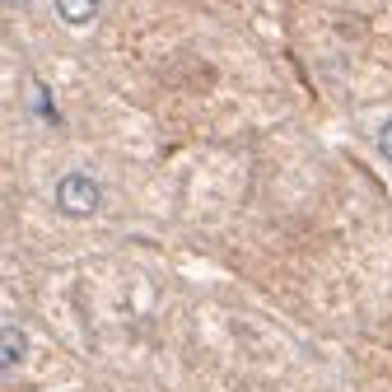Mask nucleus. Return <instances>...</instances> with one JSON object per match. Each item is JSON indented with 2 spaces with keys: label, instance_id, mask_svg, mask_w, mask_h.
Returning a JSON list of instances; mask_svg holds the SVG:
<instances>
[{
  "label": "nucleus",
  "instance_id": "f257e3e1",
  "mask_svg": "<svg viewBox=\"0 0 392 392\" xmlns=\"http://www.w3.org/2000/svg\"><path fill=\"white\" fill-rule=\"evenodd\" d=\"M56 210H61L65 220H94L98 210H103V187H98V178L89 173H61L56 178Z\"/></svg>",
  "mask_w": 392,
  "mask_h": 392
},
{
  "label": "nucleus",
  "instance_id": "f03ea898",
  "mask_svg": "<svg viewBox=\"0 0 392 392\" xmlns=\"http://www.w3.org/2000/svg\"><path fill=\"white\" fill-rule=\"evenodd\" d=\"M24 360H29V331L19 322H0V374H19Z\"/></svg>",
  "mask_w": 392,
  "mask_h": 392
},
{
  "label": "nucleus",
  "instance_id": "7ed1b4c3",
  "mask_svg": "<svg viewBox=\"0 0 392 392\" xmlns=\"http://www.w3.org/2000/svg\"><path fill=\"white\" fill-rule=\"evenodd\" d=\"M103 10V0H56V19L70 24V29H89Z\"/></svg>",
  "mask_w": 392,
  "mask_h": 392
},
{
  "label": "nucleus",
  "instance_id": "20e7f679",
  "mask_svg": "<svg viewBox=\"0 0 392 392\" xmlns=\"http://www.w3.org/2000/svg\"><path fill=\"white\" fill-rule=\"evenodd\" d=\"M374 145H378V155H383V164H392V117H388V122H383V126H378Z\"/></svg>",
  "mask_w": 392,
  "mask_h": 392
}]
</instances>
